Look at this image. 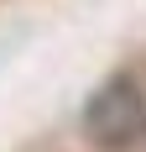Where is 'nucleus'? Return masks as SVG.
Returning <instances> with one entry per match:
<instances>
[{"label": "nucleus", "mask_w": 146, "mask_h": 152, "mask_svg": "<svg viewBox=\"0 0 146 152\" xmlns=\"http://www.w3.org/2000/svg\"><path fill=\"white\" fill-rule=\"evenodd\" d=\"M84 137L99 152H131L146 142V89L131 74H110L84 100Z\"/></svg>", "instance_id": "obj_1"}]
</instances>
